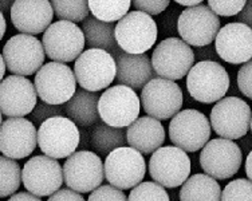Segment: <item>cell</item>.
Wrapping results in <instances>:
<instances>
[{
  "mask_svg": "<svg viewBox=\"0 0 252 201\" xmlns=\"http://www.w3.org/2000/svg\"><path fill=\"white\" fill-rule=\"evenodd\" d=\"M74 75L81 88L97 93L106 90L117 75L116 59L103 50L89 49L74 63Z\"/></svg>",
  "mask_w": 252,
  "mask_h": 201,
  "instance_id": "obj_1",
  "label": "cell"
},
{
  "mask_svg": "<svg viewBox=\"0 0 252 201\" xmlns=\"http://www.w3.org/2000/svg\"><path fill=\"white\" fill-rule=\"evenodd\" d=\"M158 27L155 19L140 11H130L114 29L118 47L126 54L141 55L155 46Z\"/></svg>",
  "mask_w": 252,
  "mask_h": 201,
  "instance_id": "obj_2",
  "label": "cell"
},
{
  "mask_svg": "<svg viewBox=\"0 0 252 201\" xmlns=\"http://www.w3.org/2000/svg\"><path fill=\"white\" fill-rule=\"evenodd\" d=\"M189 95L200 103L219 102L229 88V75L215 60H201L187 75Z\"/></svg>",
  "mask_w": 252,
  "mask_h": 201,
  "instance_id": "obj_3",
  "label": "cell"
},
{
  "mask_svg": "<svg viewBox=\"0 0 252 201\" xmlns=\"http://www.w3.org/2000/svg\"><path fill=\"white\" fill-rule=\"evenodd\" d=\"M140 109L141 102L136 91L122 85L106 88L99 95V118L102 122L112 128H129L138 118Z\"/></svg>",
  "mask_w": 252,
  "mask_h": 201,
  "instance_id": "obj_4",
  "label": "cell"
},
{
  "mask_svg": "<svg viewBox=\"0 0 252 201\" xmlns=\"http://www.w3.org/2000/svg\"><path fill=\"white\" fill-rule=\"evenodd\" d=\"M34 86L43 102L61 106L73 98L77 91V79L67 64L49 62L35 74Z\"/></svg>",
  "mask_w": 252,
  "mask_h": 201,
  "instance_id": "obj_5",
  "label": "cell"
},
{
  "mask_svg": "<svg viewBox=\"0 0 252 201\" xmlns=\"http://www.w3.org/2000/svg\"><path fill=\"white\" fill-rule=\"evenodd\" d=\"M81 143L79 129L67 117H53L38 129V146L44 156L54 160L68 158Z\"/></svg>",
  "mask_w": 252,
  "mask_h": 201,
  "instance_id": "obj_6",
  "label": "cell"
},
{
  "mask_svg": "<svg viewBox=\"0 0 252 201\" xmlns=\"http://www.w3.org/2000/svg\"><path fill=\"white\" fill-rule=\"evenodd\" d=\"M63 182L77 193H92L101 187L105 169L101 157L90 150L73 153L62 167Z\"/></svg>",
  "mask_w": 252,
  "mask_h": 201,
  "instance_id": "obj_7",
  "label": "cell"
},
{
  "mask_svg": "<svg viewBox=\"0 0 252 201\" xmlns=\"http://www.w3.org/2000/svg\"><path fill=\"white\" fill-rule=\"evenodd\" d=\"M152 67L158 78L177 81L188 75L194 66V53L180 38L161 40L152 54Z\"/></svg>",
  "mask_w": 252,
  "mask_h": 201,
  "instance_id": "obj_8",
  "label": "cell"
},
{
  "mask_svg": "<svg viewBox=\"0 0 252 201\" xmlns=\"http://www.w3.org/2000/svg\"><path fill=\"white\" fill-rule=\"evenodd\" d=\"M42 44L44 54L53 62L67 63L77 60L83 53L86 42L81 27L71 22L58 20L44 31Z\"/></svg>",
  "mask_w": 252,
  "mask_h": 201,
  "instance_id": "obj_9",
  "label": "cell"
},
{
  "mask_svg": "<svg viewBox=\"0 0 252 201\" xmlns=\"http://www.w3.org/2000/svg\"><path fill=\"white\" fill-rule=\"evenodd\" d=\"M1 55L8 71L25 78L42 69L46 57L42 42L26 34L14 35L7 40Z\"/></svg>",
  "mask_w": 252,
  "mask_h": 201,
  "instance_id": "obj_10",
  "label": "cell"
},
{
  "mask_svg": "<svg viewBox=\"0 0 252 201\" xmlns=\"http://www.w3.org/2000/svg\"><path fill=\"white\" fill-rule=\"evenodd\" d=\"M252 113L247 102L238 97H225L211 110V126L224 140H239L247 134Z\"/></svg>",
  "mask_w": 252,
  "mask_h": 201,
  "instance_id": "obj_11",
  "label": "cell"
},
{
  "mask_svg": "<svg viewBox=\"0 0 252 201\" xmlns=\"http://www.w3.org/2000/svg\"><path fill=\"white\" fill-rule=\"evenodd\" d=\"M105 178L117 189H133L140 185L146 173V162L140 152L122 146L105 160Z\"/></svg>",
  "mask_w": 252,
  "mask_h": 201,
  "instance_id": "obj_12",
  "label": "cell"
},
{
  "mask_svg": "<svg viewBox=\"0 0 252 201\" xmlns=\"http://www.w3.org/2000/svg\"><path fill=\"white\" fill-rule=\"evenodd\" d=\"M211 137L208 118L196 109L181 110L169 123L170 141L185 153H193L207 145Z\"/></svg>",
  "mask_w": 252,
  "mask_h": 201,
  "instance_id": "obj_13",
  "label": "cell"
},
{
  "mask_svg": "<svg viewBox=\"0 0 252 201\" xmlns=\"http://www.w3.org/2000/svg\"><path fill=\"white\" fill-rule=\"evenodd\" d=\"M183 99L184 97L179 85L157 77L144 86L140 102L149 117L165 121L181 112Z\"/></svg>",
  "mask_w": 252,
  "mask_h": 201,
  "instance_id": "obj_14",
  "label": "cell"
},
{
  "mask_svg": "<svg viewBox=\"0 0 252 201\" xmlns=\"http://www.w3.org/2000/svg\"><path fill=\"white\" fill-rule=\"evenodd\" d=\"M190 158L184 150L176 146H161L152 154L149 174L162 188H179L189 178Z\"/></svg>",
  "mask_w": 252,
  "mask_h": 201,
  "instance_id": "obj_15",
  "label": "cell"
},
{
  "mask_svg": "<svg viewBox=\"0 0 252 201\" xmlns=\"http://www.w3.org/2000/svg\"><path fill=\"white\" fill-rule=\"evenodd\" d=\"M177 31L181 40L194 47L208 46L216 39L220 31V19L208 5L185 8L179 15Z\"/></svg>",
  "mask_w": 252,
  "mask_h": 201,
  "instance_id": "obj_16",
  "label": "cell"
},
{
  "mask_svg": "<svg viewBox=\"0 0 252 201\" xmlns=\"http://www.w3.org/2000/svg\"><path fill=\"white\" fill-rule=\"evenodd\" d=\"M243 154L238 144L224 138L208 141L200 154V165L215 180L233 177L242 167Z\"/></svg>",
  "mask_w": 252,
  "mask_h": 201,
  "instance_id": "obj_17",
  "label": "cell"
},
{
  "mask_svg": "<svg viewBox=\"0 0 252 201\" xmlns=\"http://www.w3.org/2000/svg\"><path fill=\"white\" fill-rule=\"evenodd\" d=\"M22 182L31 195L50 197L62 187V167L58 160L47 156L31 157L22 169Z\"/></svg>",
  "mask_w": 252,
  "mask_h": 201,
  "instance_id": "obj_18",
  "label": "cell"
},
{
  "mask_svg": "<svg viewBox=\"0 0 252 201\" xmlns=\"http://www.w3.org/2000/svg\"><path fill=\"white\" fill-rule=\"evenodd\" d=\"M36 103L38 94L30 79L10 75L0 82V113L7 118H25Z\"/></svg>",
  "mask_w": 252,
  "mask_h": 201,
  "instance_id": "obj_19",
  "label": "cell"
},
{
  "mask_svg": "<svg viewBox=\"0 0 252 201\" xmlns=\"http://www.w3.org/2000/svg\"><path fill=\"white\" fill-rule=\"evenodd\" d=\"M38 146V130L30 119L7 118L0 126V152L11 160H22Z\"/></svg>",
  "mask_w": 252,
  "mask_h": 201,
  "instance_id": "obj_20",
  "label": "cell"
},
{
  "mask_svg": "<svg viewBox=\"0 0 252 201\" xmlns=\"http://www.w3.org/2000/svg\"><path fill=\"white\" fill-rule=\"evenodd\" d=\"M215 49L220 58L232 64L252 59V29L243 23H228L220 29Z\"/></svg>",
  "mask_w": 252,
  "mask_h": 201,
  "instance_id": "obj_21",
  "label": "cell"
},
{
  "mask_svg": "<svg viewBox=\"0 0 252 201\" xmlns=\"http://www.w3.org/2000/svg\"><path fill=\"white\" fill-rule=\"evenodd\" d=\"M53 5L47 0H16L11 5V20L15 29L26 35H38L51 26Z\"/></svg>",
  "mask_w": 252,
  "mask_h": 201,
  "instance_id": "obj_22",
  "label": "cell"
},
{
  "mask_svg": "<svg viewBox=\"0 0 252 201\" xmlns=\"http://www.w3.org/2000/svg\"><path fill=\"white\" fill-rule=\"evenodd\" d=\"M121 49L116 50L113 54L116 55L117 75L118 85L130 87L131 90L144 88L148 82L155 79V70L152 67L151 58L146 54L133 55L126 54Z\"/></svg>",
  "mask_w": 252,
  "mask_h": 201,
  "instance_id": "obj_23",
  "label": "cell"
},
{
  "mask_svg": "<svg viewBox=\"0 0 252 201\" xmlns=\"http://www.w3.org/2000/svg\"><path fill=\"white\" fill-rule=\"evenodd\" d=\"M126 141L141 154H151L165 143V129L158 119L145 115L137 118L126 130Z\"/></svg>",
  "mask_w": 252,
  "mask_h": 201,
  "instance_id": "obj_24",
  "label": "cell"
},
{
  "mask_svg": "<svg viewBox=\"0 0 252 201\" xmlns=\"http://www.w3.org/2000/svg\"><path fill=\"white\" fill-rule=\"evenodd\" d=\"M98 102L99 95L97 93H90L79 88L75 91L73 98L64 103L63 110L66 117L75 125H79L81 128H89L99 122Z\"/></svg>",
  "mask_w": 252,
  "mask_h": 201,
  "instance_id": "obj_25",
  "label": "cell"
},
{
  "mask_svg": "<svg viewBox=\"0 0 252 201\" xmlns=\"http://www.w3.org/2000/svg\"><path fill=\"white\" fill-rule=\"evenodd\" d=\"M221 188L208 174H193L181 185L180 201H220Z\"/></svg>",
  "mask_w": 252,
  "mask_h": 201,
  "instance_id": "obj_26",
  "label": "cell"
},
{
  "mask_svg": "<svg viewBox=\"0 0 252 201\" xmlns=\"http://www.w3.org/2000/svg\"><path fill=\"white\" fill-rule=\"evenodd\" d=\"M114 23H103L94 16H88L83 20L82 31L85 42L90 49L103 50L107 53H114L118 50L116 36H114Z\"/></svg>",
  "mask_w": 252,
  "mask_h": 201,
  "instance_id": "obj_27",
  "label": "cell"
},
{
  "mask_svg": "<svg viewBox=\"0 0 252 201\" xmlns=\"http://www.w3.org/2000/svg\"><path fill=\"white\" fill-rule=\"evenodd\" d=\"M126 133L122 129L109 126L106 123L98 122L90 133V146L101 156H109L118 147L125 146Z\"/></svg>",
  "mask_w": 252,
  "mask_h": 201,
  "instance_id": "obj_28",
  "label": "cell"
},
{
  "mask_svg": "<svg viewBox=\"0 0 252 201\" xmlns=\"http://www.w3.org/2000/svg\"><path fill=\"white\" fill-rule=\"evenodd\" d=\"M131 1L129 0H90L89 10L95 19L103 23H114L129 14Z\"/></svg>",
  "mask_w": 252,
  "mask_h": 201,
  "instance_id": "obj_29",
  "label": "cell"
},
{
  "mask_svg": "<svg viewBox=\"0 0 252 201\" xmlns=\"http://www.w3.org/2000/svg\"><path fill=\"white\" fill-rule=\"evenodd\" d=\"M22 184V169L19 164L0 156V199L14 196Z\"/></svg>",
  "mask_w": 252,
  "mask_h": 201,
  "instance_id": "obj_30",
  "label": "cell"
},
{
  "mask_svg": "<svg viewBox=\"0 0 252 201\" xmlns=\"http://www.w3.org/2000/svg\"><path fill=\"white\" fill-rule=\"evenodd\" d=\"M51 5L59 20L71 22L74 25L83 22L90 12L86 0H54Z\"/></svg>",
  "mask_w": 252,
  "mask_h": 201,
  "instance_id": "obj_31",
  "label": "cell"
},
{
  "mask_svg": "<svg viewBox=\"0 0 252 201\" xmlns=\"http://www.w3.org/2000/svg\"><path fill=\"white\" fill-rule=\"evenodd\" d=\"M127 201H170V199L165 188L155 181H145L131 189Z\"/></svg>",
  "mask_w": 252,
  "mask_h": 201,
  "instance_id": "obj_32",
  "label": "cell"
},
{
  "mask_svg": "<svg viewBox=\"0 0 252 201\" xmlns=\"http://www.w3.org/2000/svg\"><path fill=\"white\" fill-rule=\"evenodd\" d=\"M220 201H252V182L246 178L228 182L221 192Z\"/></svg>",
  "mask_w": 252,
  "mask_h": 201,
  "instance_id": "obj_33",
  "label": "cell"
},
{
  "mask_svg": "<svg viewBox=\"0 0 252 201\" xmlns=\"http://www.w3.org/2000/svg\"><path fill=\"white\" fill-rule=\"evenodd\" d=\"M247 1L244 0H209L208 7L218 16H235L244 10Z\"/></svg>",
  "mask_w": 252,
  "mask_h": 201,
  "instance_id": "obj_34",
  "label": "cell"
},
{
  "mask_svg": "<svg viewBox=\"0 0 252 201\" xmlns=\"http://www.w3.org/2000/svg\"><path fill=\"white\" fill-rule=\"evenodd\" d=\"M64 114V110H63L62 106H54V105H49V103L40 102L36 103V106L32 110V113L30 115L31 121L34 123H38L39 126L43 122H46L47 119L53 117H61Z\"/></svg>",
  "mask_w": 252,
  "mask_h": 201,
  "instance_id": "obj_35",
  "label": "cell"
},
{
  "mask_svg": "<svg viewBox=\"0 0 252 201\" xmlns=\"http://www.w3.org/2000/svg\"><path fill=\"white\" fill-rule=\"evenodd\" d=\"M88 201H127V199L121 189L112 185H102L90 193Z\"/></svg>",
  "mask_w": 252,
  "mask_h": 201,
  "instance_id": "obj_36",
  "label": "cell"
},
{
  "mask_svg": "<svg viewBox=\"0 0 252 201\" xmlns=\"http://www.w3.org/2000/svg\"><path fill=\"white\" fill-rule=\"evenodd\" d=\"M131 4L136 7V11L146 15H158L164 12L170 5L169 0H134Z\"/></svg>",
  "mask_w": 252,
  "mask_h": 201,
  "instance_id": "obj_37",
  "label": "cell"
},
{
  "mask_svg": "<svg viewBox=\"0 0 252 201\" xmlns=\"http://www.w3.org/2000/svg\"><path fill=\"white\" fill-rule=\"evenodd\" d=\"M238 86L240 93L252 99V60L243 64L238 71Z\"/></svg>",
  "mask_w": 252,
  "mask_h": 201,
  "instance_id": "obj_38",
  "label": "cell"
},
{
  "mask_svg": "<svg viewBox=\"0 0 252 201\" xmlns=\"http://www.w3.org/2000/svg\"><path fill=\"white\" fill-rule=\"evenodd\" d=\"M47 201H86L83 199V196L81 193H77V192L71 191V189H59L58 192H55L54 195L50 196V199Z\"/></svg>",
  "mask_w": 252,
  "mask_h": 201,
  "instance_id": "obj_39",
  "label": "cell"
},
{
  "mask_svg": "<svg viewBox=\"0 0 252 201\" xmlns=\"http://www.w3.org/2000/svg\"><path fill=\"white\" fill-rule=\"evenodd\" d=\"M238 18L242 20L243 25L248 26V27L252 29V1H248L247 4H246V7H244V10L239 14ZM242 22H240V23H242Z\"/></svg>",
  "mask_w": 252,
  "mask_h": 201,
  "instance_id": "obj_40",
  "label": "cell"
},
{
  "mask_svg": "<svg viewBox=\"0 0 252 201\" xmlns=\"http://www.w3.org/2000/svg\"><path fill=\"white\" fill-rule=\"evenodd\" d=\"M7 201H42V199L31 195L30 192H18V193H15L14 196H11Z\"/></svg>",
  "mask_w": 252,
  "mask_h": 201,
  "instance_id": "obj_41",
  "label": "cell"
},
{
  "mask_svg": "<svg viewBox=\"0 0 252 201\" xmlns=\"http://www.w3.org/2000/svg\"><path fill=\"white\" fill-rule=\"evenodd\" d=\"M246 173H247L250 181L252 182V150L247 156V160H246Z\"/></svg>",
  "mask_w": 252,
  "mask_h": 201,
  "instance_id": "obj_42",
  "label": "cell"
},
{
  "mask_svg": "<svg viewBox=\"0 0 252 201\" xmlns=\"http://www.w3.org/2000/svg\"><path fill=\"white\" fill-rule=\"evenodd\" d=\"M176 3L180 5H185V7H188V8H192V7H197V5H201V0H192V1H189V0H176Z\"/></svg>",
  "mask_w": 252,
  "mask_h": 201,
  "instance_id": "obj_43",
  "label": "cell"
},
{
  "mask_svg": "<svg viewBox=\"0 0 252 201\" xmlns=\"http://www.w3.org/2000/svg\"><path fill=\"white\" fill-rule=\"evenodd\" d=\"M5 27H7V25H5L4 15H3V12L0 11V40L3 39V36H4Z\"/></svg>",
  "mask_w": 252,
  "mask_h": 201,
  "instance_id": "obj_44",
  "label": "cell"
},
{
  "mask_svg": "<svg viewBox=\"0 0 252 201\" xmlns=\"http://www.w3.org/2000/svg\"><path fill=\"white\" fill-rule=\"evenodd\" d=\"M5 63H4V59H3V55L0 54V82L3 81L4 78V74H5Z\"/></svg>",
  "mask_w": 252,
  "mask_h": 201,
  "instance_id": "obj_45",
  "label": "cell"
},
{
  "mask_svg": "<svg viewBox=\"0 0 252 201\" xmlns=\"http://www.w3.org/2000/svg\"><path fill=\"white\" fill-rule=\"evenodd\" d=\"M1 123H3V121H1V113H0V126H1Z\"/></svg>",
  "mask_w": 252,
  "mask_h": 201,
  "instance_id": "obj_46",
  "label": "cell"
},
{
  "mask_svg": "<svg viewBox=\"0 0 252 201\" xmlns=\"http://www.w3.org/2000/svg\"><path fill=\"white\" fill-rule=\"evenodd\" d=\"M250 126H251V130H252V119H251V125H250Z\"/></svg>",
  "mask_w": 252,
  "mask_h": 201,
  "instance_id": "obj_47",
  "label": "cell"
}]
</instances>
